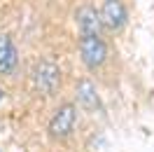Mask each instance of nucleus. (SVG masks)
Masks as SVG:
<instances>
[{"label":"nucleus","mask_w":154,"mask_h":152,"mask_svg":"<svg viewBox=\"0 0 154 152\" xmlns=\"http://www.w3.org/2000/svg\"><path fill=\"white\" fill-rule=\"evenodd\" d=\"M75 119H77V108L75 103H63L61 108H56V112L51 115V119L47 124L49 138L54 141H63L68 138L72 129H75Z\"/></svg>","instance_id":"nucleus-2"},{"label":"nucleus","mask_w":154,"mask_h":152,"mask_svg":"<svg viewBox=\"0 0 154 152\" xmlns=\"http://www.w3.org/2000/svg\"><path fill=\"white\" fill-rule=\"evenodd\" d=\"M33 84L40 94L45 96H54L61 89V68L54 61H40L38 66L33 68Z\"/></svg>","instance_id":"nucleus-1"},{"label":"nucleus","mask_w":154,"mask_h":152,"mask_svg":"<svg viewBox=\"0 0 154 152\" xmlns=\"http://www.w3.org/2000/svg\"><path fill=\"white\" fill-rule=\"evenodd\" d=\"M0 101H2V89H0Z\"/></svg>","instance_id":"nucleus-8"},{"label":"nucleus","mask_w":154,"mask_h":152,"mask_svg":"<svg viewBox=\"0 0 154 152\" xmlns=\"http://www.w3.org/2000/svg\"><path fill=\"white\" fill-rule=\"evenodd\" d=\"M75 96H77V103L84 110H89V112L100 110V96H98V89L91 80H79L75 87Z\"/></svg>","instance_id":"nucleus-6"},{"label":"nucleus","mask_w":154,"mask_h":152,"mask_svg":"<svg viewBox=\"0 0 154 152\" xmlns=\"http://www.w3.org/2000/svg\"><path fill=\"white\" fill-rule=\"evenodd\" d=\"M100 19H103V26L107 30H119L126 26V7L122 0H103L100 5Z\"/></svg>","instance_id":"nucleus-4"},{"label":"nucleus","mask_w":154,"mask_h":152,"mask_svg":"<svg viewBox=\"0 0 154 152\" xmlns=\"http://www.w3.org/2000/svg\"><path fill=\"white\" fill-rule=\"evenodd\" d=\"M75 19H77L79 35H100L103 19H100V12H96L91 5H82V7L77 10Z\"/></svg>","instance_id":"nucleus-5"},{"label":"nucleus","mask_w":154,"mask_h":152,"mask_svg":"<svg viewBox=\"0 0 154 152\" xmlns=\"http://www.w3.org/2000/svg\"><path fill=\"white\" fill-rule=\"evenodd\" d=\"M19 63V52L14 47L12 38L0 35V75H10Z\"/></svg>","instance_id":"nucleus-7"},{"label":"nucleus","mask_w":154,"mask_h":152,"mask_svg":"<svg viewBox=\"0 0 154 152\" xmlns=\"http://www.w3.org/2000/svg\"><path fill=\"white\" fill-rule=\"evenodd\" d=\"M79 59L89 70H96L107 61V45L100 35H82L79 38Z\"/></svg>","instance_id":"nucleus-3"},{"label":"nucleus","mask_w":154,"mask_h":152,"mask_svg":"<svg viewBox=\"0 0 154 152\" xmlns=\"http://www.w3.org/2000/svg\"><path fill=\"white\" fill-rule=\"evenodd\" d=\"M0 152H2V150H0Z\"/></svg>","instance_id":"nucleus-9"}]
</instances>
